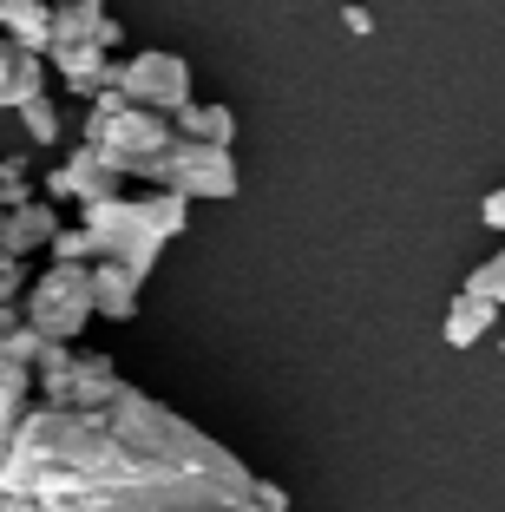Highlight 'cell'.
I'll use <instances>...</instances> for the list:
<instances>
[{
	"label": "cell",
	"instance_id": "6da1fadb",
	"mask_svg": "<svg viewBox=\"0 0 505 512\" xmlns=\"http://www.w3.org/2000/svg\"><path fill=\"white\" fill-rule=\"evenodd\" d=\"M237 453L138 388L105 407L33 401L0 434V493L40 512H263Z\"/></svg>",
	"mask_w": 505,
	"mask_h": 512
},
{
	"label": "cell",
	"instance_id": "52a82bcc",
	"mask_svg": "<svg viewBox=\"0 0 505 512\" xmlns=\"http://www.w3.org/2000/svg\"><path fill=\"white\" fill-rule=\"evenodd\" d=\"M40 191H46V204H92V197L125 191V178L99 158V145H92V138H79V145L66 151V165H60V171H46Z\"/></svg>",
	"mask_w": 505,
	"mask_h": 512
},
{
	"label": "cell",
	"instance_id": "ffe728a7",
	"mask_svg": "<svg viewBox=\"0 0 505 512\" xmlns=\"http://www.w3.org/2000/svg\"><path fill=\"white\" fill-rule=\"evenodd\" d=\"M20 289H27V263H0V302H20Z\"/></svg>",
	"mask_w": 505,
	"mask_h": 512
},
{
	"label": "cell",
	"instance_id": "277c9868",
	"mask_svg": "<svg viewBox=\"0 0 505 512\" xmlns=\"http://www.w3.org/2000/svg\"><path fill=\"white\" fill-rule=\"evenodd\" d=\"M145 178L164 184V191H178L184 204H197V197H237L243 191V171H237V158H230V145L178 138V132H171V145L145 165Z\"/></svg>",
	"mask_w": 505,
	"mask_h": 512
},
{
	"label": "cell",
	"instance_id": "ac0fdd59",
	"mask_svg": "<svg viewBox=\"0 0 505 512\" xmlns=\"http://www.w3.org/2000/svg\"><path fill=\"white\" fill-rule=\"evenodd\" d=\"M460 289H473V296H486L492 309H499V316H505V263H499V256H492V263H479V270L466 276Z\"/></svg>",
	"mask_w": 505,
	"mask_h": 512
},
{
	"label": "cell",
	"instance_id": "484cf974",
	"mask_svg": "<svg viewBox=\"0 0 505 512\" xmlns=\"http://www.w3.org/2000/svg\"><path fill=\"white\" fill-rule=\"evenodd\" d=\"M499 263H505V250H499Z\"/></svg>",
	"mask_w": 505,
	"mask_h": 512
},
{
	"label": "cell",
	"instance_id": "4fadbf2b",
	"mask_svg": "<svg viewBox=\"0 0 505 512\" xmlns=\"http://www.w3.org/2000/svg\"><path fill=\"white\" fill-rule=\"evenodd\" d=\"M105 20V0H53V33L46 46H79L92 40V27Z\"/></svg>",
	"mask_w": 505,
	"mask_h": 512
},
{
	"label": "cell",
	"instance_id": "9a60e30c",
	"mask_svg": "<svg viewBox=\"0 0 505 512\" xmlns=\"http://www.w3.org/2000/svg\"><path fill=\"white\" fill-rule=\"evenodd\" d=\"M14 217V243H20V256L27 250H46V237L60 230V204H46V197H27L20 211H7Z\"/></svg>",
	"mask_w": 505,
	"mask_h": 512
},
{
	"label": "cell",
	"instance_id": "44dd1931",
	"mask_svg": "<svg viewBox=\"0 0 505 512\" xmlns=\"http://www.w3.org/2000/svg\"><path fill=\"white\" fill-rule=\"evenodd\" d=\"M479 224H486V230H505V184H499V191H486V204H479Z\"/></svg>",
	"mask_w": 505,
	"mask_h": 512
},
{
	"label": "cell",
	"instance_id": "7402d4cb",
	"mask_svg": "<svg viewBox=\"0 0 505 512\" xmlns=\"http://www.w3.org/2000/svg\"><path fill=\"white\" fill-rule=\"evenodd\" d=\"M119 40H125V27L112 20V7H105V20L92 27V46H105V53H119Z\"/></svg>",
	"mask_w": 505,
	"mask_h": 512
},
{
	"label": "cell",
	"instance_id": "3957f363",
	"mask_svg": "<svg viewBox=\"0 0 505 512\" xmlns=\"http://www.w3.org/2000/svg\"><path fill=\"white\" fill-rule=\"evenodd\" d=\"M20 322L46 342H73L92 322V263H46L20 289Z\"/></svg>",
	"mask_w": 505,
	"mask_h": 512
},
{
	"label": "cell",
	"instance_id": "ba28073f",
	"mask_svg": "<svg viewBox=\"0 0 505 512\" xmlns=\"http://www.w3.org/2000/svg\"><path fill=\"white\" fill-rule=\"evenodd\" d=\"M138 283H145L138 270H125V263H112V256H92V316L132 322L138 316Z\"/></svg>",
	"mask_w": 505,
	"mask_h": 512
},
{
	"label": "cell",
	"instance_id": "2e32d148",
	"mask_svg": "<svg viewBox=\"0 0 505 512\" xmlns=\"http://www.w3.org/2000/svg\"><path fill=\"white\" fill-rule=\"evenodd\" d=\"M20 125H27L33 145H60V106H53V92H33V99H20Z\"/></svg>",
	"mask_w": 505,
	"mask_h": 512
},
{
	"label": "cell",
	"instance_id": "7a4b0ae2",
	"mask_svg": "<svg viewBox=\"0 0 505 512\" xmlns=\"http://www.w3.org/2000/svg\"><path fill=\"white\" fill-rule=\"evenodd\" d=\"M79 230L92 237V256H112V263H125V270L151 276V263L164 256V243L184 237L191 230V204H184L178 191H112V197H92V204H79Z\"/></svg>",
	"mask_w": 505,
	"mask_h": 512
},
{
	"label": "cell",
	"instance_id": "e0dca14e",
	"mask_svg": "<svg viewBox=\"0 0 505 512\" xmlns=\"http://www.w3.org/2000/svg\"><path fill=\"white\" fill-rule=\"evenodd\" d=\"M33 171H27V158H0V211H20L33 197Z\"/></svg>",
	"mask_w": 505,
	"mask_h": 512
},
{
	"label": "cell",
	"instance_id": "d6986e66",
	"mask_svg": "<svg viewBox=\"0 0 505 512\" xmlns=\"http://www.w3.org/2000/svg\"><path fill=\"white\" fill-rule=\"evenodd\" d=\"M46 250H53V263H92V237L86 230H53Z\"/></svg>",
	"mask_w": 505,
	"mask_h": 512
},
{
	"label": "cell",
	"instance_id": "30bf717a",
	"mask_svg": "<svg viewBox=\"0 0 505 512\" xmlns=\"http://www.w3.org/2000/svg\"><path fill=\"white\" fill-rule=\"evenodd\" d=\"M0 33L27 53H46V33H53V0H0Z\"/></svg>",
	"mask_w": 505,
	"mask_h": 512
},
{
	"label": "cell",
	"instance_id": "8fae6325",
	"mask_svg": "<svg viewBox=\"0 0 505 512\" xmlns=\"http://www.w3.org/2000/svg\"><path fill=\"white\" fill-rule=\"evenodd\" d=\"M171 132H178V138H210V145H230V138H237V112L184 99V106L171 112Z\"/></svg>",
	"mask_w": 505,
	"mask_h": 512
},
{
	"label": "cell",
	"instance_id": "603a6c76",
	"mask_svg": "<svg viewBox=\"0 0 505 512\" xmlns=\"http://www.w3.org/2000/svg\"><path fill=\"white\" fill-rule=\"evenodd\" d=\"M342 27L348 33H374V14H368V7H342Z\"/></svg>",
	"mask_w": 505,
	"mask_h": 512
},
{
	"label": "cell",
	"instance_id": "8992f818",
	"mask_svg": "<svg viewBox=\"0 0 505 512\" xmlns=\"http://www.w3.org/2000/svg\"><path fill=\"white\" fill-rule=\"evenodd\" d=\"M112 86H119L132 106L178 112L184 99H191V60H184V53H164V46H145V53H132L125 66H112Z\"/></svg>",
	"mask_w": 505,
	"mask_h": 512
},
{
	"label": "cell",
	"instance_id": "5b68a950",
	"mask_svg": "<svg viewBox=\"0 0 505 512\" xmlns=\"http://www.w3.org/2000/svg\"><path fill=\"white\" fill-rule=\"evenodd\" d=\"M92 145H99V158L119 171V178H145V165L171 145V112H151V106H132V99H125V106L99 125Z\"/></svg>",
	"mask_w": 505,
	"mask_h": 512
},
{
	"label": "cell",
	"instance_id": "9c48e42d",
	"mask_svg": "<svg viewBox=\"0 0 505 512\" xmlns=\"http://www.w3.org/2000/svg\"><path fill=\"white\" fill-rule=\"evenodd\" d=\"M112 53L105 46H92V40H79V46H46V73H60V86L66 92H99L105 79H112Z\"/></svg>",
	"mask_w": 505,
	"mask_h": 512
},
{
	"label": "cell",
	"instance_id": "cb8c5ba5",
	"mask_svg": "<svg viewBox=\"0 0 505 512\" xmlns=\"http://www.w3.org/2000/svg\"><path fill=\"white\" fill-rule=\"evenodd\" d=\"M0 512H40L33 499H14V493H0Z\"/></svg>",
	"mask_w": 505,
	"mask_h": 512
},
{
	"label": "cell",
	"instance_id": "d4e9b609",
	"mask_svg": "<svg viewBox=\"0 0 505 512\" xmlns=\"http://www.w3.org/2000/svg\"><path fill=\"white\" fill-rule=\"evenodd\" d=\"M499 355H505V342H499Z\"/></svg>",
	"mask_w": 505,
	"mask_h": 512
},
{
	"label": "cell",
	"instance_id": "5bb4252c",
	"mask_svg": "<svg viewBox=\"0 0 505 512\" xmlns=\"http://www.w3.org/2000/svg\"><path fill=\"white\" fill-rule=\"evenodd\" d=\"M27 407H33V368L14 362V355L0 348V434H7V427H14Z\"/></svg>",
	"mask_w": 505,
	"mask_h": 512
},
{
	"label": "cell",
	"instance_id": "7c38bea8",
	"mask_svg": "<svg viewBox=\"0 0 505 512\" xmlns=\"http://www.w3.org/2000/svg\"><path fill=\"white\" fill-rule=\"evenodd\" d=\"M492 322H499V309H492L486 296H473V289H460V296L446 302V342L453 348H473Z\"/></svg>",
	"mask_w": 505,
	"mask_h": 512
}]
</instances>
